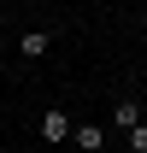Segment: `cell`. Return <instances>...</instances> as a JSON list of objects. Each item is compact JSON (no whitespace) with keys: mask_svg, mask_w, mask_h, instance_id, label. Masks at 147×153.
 <instances>
[{"mask_svg":"<svg viewBox=\"0 0 147 153\" xmlns=\"http://www.w3.org/2000/svg\"><path fill=\"white\" fill-rule=\"evenodd\" d=\"M36 135L47 141V147H59V141H71V118L59 112V106H47V112H41V124H36Z\"/></svg>","mask_w":147,"mask_h":153,"instance_id":"1","label":"cell"},{"mask_svg":"<svg viewBox=\"0 0 147 153\" xmlns=\"http://www.w3.org/2000/svg\"><path fill=\"white\" fill-rule=\"evenodd\" d=\"M76 153H106V124H71Z\"/></svg>","mask_w":147,"mask_h":153,"instance_id":"2","label":"cell"},{"mask_svg":"<svg viewBox=\"0 0 147 153\" xmlns=\"http://www.w3.org/2000/svg\"><path fill=\"white\" fill-rule=\"evenodd\" d=\"M47 47H53V30H24L18 36V53L24 59H47Z\"/></svg>","mask_w":147,"mask_h":153,"instance_id":"3","label":"cell"},{"mask_svg":"<svg viewBox=\"0 0 147 153\" xmlns=\"http://www.w3.org/2000/svg\"><path fill=\"white\" fill-rule=\"evenodd\" d=\"M129 124H141V100H135V94H118V106H112V130H129Z\"/></svg>","mask_w":147,"mask_h":153,"instance_id":"4","label":"cell"},{"mask_svg":"<svg viewBox=\"0 0 147 153\" xmlns=\"http://www.w3.org/2000/svg\"><path fill=\"white\" fill-rule=\"evenodd\" d=\"M124 135H129V153H147V124H129Z\"/></svg>","mask_w":147,"mask_h":153,"instance_id":"5","label":"cell"},{"mask_svg":"<svg viewBox=\"0 0 147 153\" xmlns=\"http://www.w3.org/2000/svg\"><path fill=\"white\" fill-rule=\"evenodd\" d=\"M0 59H6V41H0Z\"/></svg>","mask_w":147,"mask_h":153,"instance_id":"6","label":"cell"},{"mask_svg":"<svg viewBox=\"0 0 147 153\" xmlns=\"http://www.w3.org/2000/svg\"><path fill=\"white\" fill-rule=\"evenodd\" d=\"M141 124H147V106H141Z\"/></svg>","mask_w":147,"mask_h":153,"instance_id":"7","label":"cell"}]
</instances>
